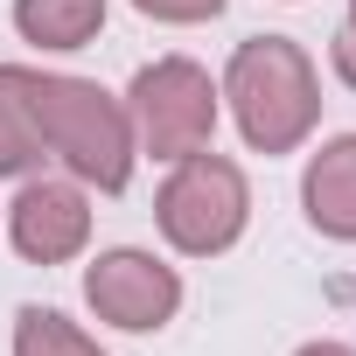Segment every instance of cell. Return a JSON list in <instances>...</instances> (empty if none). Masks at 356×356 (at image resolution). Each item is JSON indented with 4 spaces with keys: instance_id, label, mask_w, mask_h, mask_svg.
<instances>
[{
    "instance_id": "6da1fadb",
    "label": "cell",
    "mask_w": 356,
    "mask_h": 356,
    "mask_svg": "<svg viewBox=\"0 0 356 356\" xmlns=\"http://www.w3.org/2000/svg\"><path fill=\"white\" fill-rule=\"evenodd\" d=\"M29 105H35V126H42V147L91 189H126L133 175V119L119 98H105L98 84L84 77H42L29 70Z\"/></svg>"
},
{
    "instance_id": "7a4b0ae2",
    "label": "cell",
    "mask_w": 356,
    "mask_h": 356,
    "mask_svg": "<svg viewBox=\"0 0 356 356\" xmlns=\"http://www.w3.org/2000/svg\"><path fill=\"white\" fill-rule=\"evenodd\" d=\"M224 98H231V112H238V133H245L259 154L300 147V140L314 133V119H321L314 63H307L286 35H252V42L231 56Z\"/></svg>"
},
{
    "instance_id": "3957f363",
    "label": "cell",
    "mask_w": 356,
    "mask_h": 356,
    "mask_svg": "<svg viewBox=\"0 0 356 356\" xmlns=\"http://www.w3.org/2000/svg\"><path fill=\"white\" fill-rule=\"evenodd\" d=\"M154 210H161V231H168L175 252L210 259V252H224V245L245 231L252 196H245V175H238L224 154L196 147V154L175 161V175H168V189H161Z\"/></svg>"
},
{
    "instance_id": "277c9868",
    "label": "cell",
    "mask_w": 356,
    "mask_h": 356,
    "mask_svg": "<svg viewBox=\"0 0 356 356\" xmlns=\"http://www.w3.org/2000/svg\"><path fill=\"white\" fill-rule=\"evenodd\" d=\"M126 119H133V140L161 161H182L196 147H210L217 133V84L189 63V56H161L133 77L126 91Z\"/></svg>"
},
{
    "instance_id": "5b68a950",
    "label": "cell",
    "mask_w": 356,
    "mask_h": 356,
    "mask_svg": "<svg viewBox=\"0 0 356 356\" xmlns=\"http://www.w3.org/2000/svg\"><path fill=\"white\" fill-rule=\"evenodd\" d=\"M84 300L112 321V328H161L182 307V280L147 252H105L84 273Z\"/></svg>"
},
{
    "instance_id": "8992f818",
    "label": "cell",
    "mask_w": 356,
    "mask_h": 356,
    "mask_svg": "<svg viewBox=\"0 0 356 356\" xmlns=\"http://www.w3.org/2000/svg\"><path fill=\"white\" fill-rule=\"evenodd\" d=\"M8 231H15V252L35 259V266H63L70 252H84L91 238V203L77 182H29L8 210Z\"/></svg>"
},
{
    "instance_id": "52a82bcc",
    "label": "cell",
    "mask_w": 356,
    "mask_h": 356,
    "mask_svg": "<svg viewBox=\"0 0 356 356\" xmlns=\"http://www.w3.org/2000/svg\"><path fill=\"white\" fill-rule=\"evenodd\" d=\"M300 196H307L314 231H328V238H349V245H356V133L328 140V147L307 161Z\"/></svg>"
},
{
    "instance_id": "ba28073f",
    "label": "cell",
    "mask_w": 356,
    "mask_h": 356,
    "mask_svg": "<svg viewBox=\"0 0 356 356\" xmlns=\"http://www.w3.org/2000/svg\"><path fill=\"white\" fill-rule=\"evenodd\" d=\"M42 126L29 105V70L22 63H0V175H35L42 168Z\"/></svg>"
},
{
    "instance_id": "9c48e42d",
    "label": "cell",
    "mask_w": 356,
    "mask_h": 356,
    "mask_svg": "<svg viewBox=\"0 0 356 356\" xmlns=\"http://www.w3.org/2000/svg\"><path fill=\"white\" fill-rule=\"evenodd\" d=\"M15 29L42 49H84L105 29V0H15Z\"/></svg>"
},
{
    "instance_id": "30bf717a",
    "label": "cell",
    "mask_w": 356,
    "mask_h": 356,
    "mask_svg": "<svg viewBox=\"0 0 356 356\" xmlns=\"http://www.w3.org/2000/svg\"><path fill=\"white\" fill-rule=\"evenodd\" d=\"M15 356H105L77 321H63L56 307H22L15 314Z\"/></svg>"
},
{
    "instance_id": "8fae6325",
    "label": "cell",
    "mask_w": 356,
    "mask_h": 356,
    "mask_svg": "<svg viewBox=\"0 0 356 356\" xmlns=\"http://www.w3.org/2000/svg\"><path fill=\"white\" fill-rule=\"evenodd\" d=\"M133 8L154 22H210V15H224V0H133Z\"/></svg>"
},
{
    "instance_id": "7c38bea8",
    "label": "cell",
    "mask_w": 356,
    "mask_h": 356,
    "mask_svg": "<svg viewBox=\"0 0 356 356\" xmlns=\"http://www.w3.org/2000/svg\"><path fill=\"white\" fill-rule=\"evenodd\" d=\"M335 77H342V84H356V15L335 29Z\"/></svg>"
},
{
    "instance_id": "4fadbf2b",
    "label": "cell",
    "mask_w": 356,
    "mask_h": 356,
    "mask_svg": "<svg viewBox=\"0 0 356 356\" xmlns=\"http://www.w3.org/2000/svg\"><path fill=\"white\" fill-rule=\"evenodd\" d=\"M300 356H356V349H342V342H307Z\"/></svg>"
}]
</instances>
